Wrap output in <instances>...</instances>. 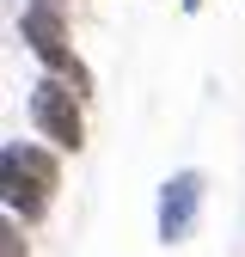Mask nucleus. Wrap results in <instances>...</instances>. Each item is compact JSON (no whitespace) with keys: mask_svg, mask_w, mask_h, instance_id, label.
Masks as SVG:
<instances>
[{"mask_svg":"<svg viewBox=\"0 0 245 257\" xmlns=\"http://www.w3.org/2000/svg\"><path fill=\"white\" fill-rule=\"evenodd\" d=\"M0 257H25V233H19V220H7V233H0Z\"/></svg>","mask_w":245,"mask_h":257,"instance_id":"5","label":"nucleus"},{"mask_svg":"<svg viewBox=\"0 0 245 257\" xmlns=\"http://www.w3.org/2000/svg\"><path fill=\"white\" fill-rule=\"evenodd\" d=\"M202 196H208V178H202V172H172V178L160 184V214H153L160 245H184V239L196 233Z\"/></svg>","mask_w":245,"mask_h":257,"instance_id":"4","label":"nucleus"},{"mask_svg":"<svg viewBox=\"0 0 245 257\" xmlns=\"http://www.w3.org/2000/svg\"><path fill=\"white\" fill-rule=\"evenodd\" d=\"M0 190H7V214L13 220H43L55 190H61L55 153L31 147V141H7L0 147Z\"/></svg>","mask_w":245,"mask_h":257,"instance_id":"1","label":"nucleus"},{"mask_svg":"<svg viewBox=\"0 0 245 257\" xmlns=\"http://www.w3.org/2000/svg\"><path fill=\"white\" fill-rule=\"evenodd\" d=\"M31 128H37V135H43L49 147H61V153H80V147H86L80 86H68V80L43 74L37 86H31Z\"/></svg>","mask_w":245,"mask_h":257,"instance_id":"3","label":"nucleus"},{"mask_svg":"<svg viewBox=\"0 0 245 257\" xmlns=\"http://www.w3.org/2000/svg\"><path fill=\"white\" fill-rule=\"evenodd\" d=\"M178 7H184V13H202V0H178Z\"/></svg>","mask_w":245,"mask_h":257,"instance_id":"6","label":"nucleus"},{"mask_svg":"<svg viewBox=\"0 0 245 257\" xmlns=\"http://www.w3.org/2000/svg\"><path fill=\"white\" fill-rule=\"evenodd\" d=\"M43 7H68V0H43Z\"/></svg>","mask_w":245,"mask_h":257,"instance_id":"7","label":"nucleus"},{"mask_svg":"<svg viewBox=\"0 0 245 257\" xmlns=\"http://www.w3.org/2000/svg\"><path fill=\"white\" fill-rule=\"evenodd\" d=\"M19 37H25V49L43 61V68L55 74V80H68V86H80V98L92 92V74H86V61L74 55V43H68V19H61V7H43V0H31V7L19 13Z\"/></svg>","mask_w":245,"mask_h":257,"instance_id":"2","label":"nucleus"}]
</instances>
